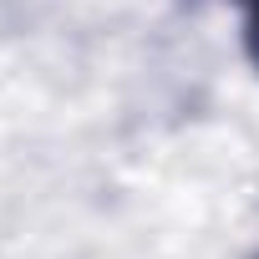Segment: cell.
Returning a JSON list of instances; mask_svg holds the SVG:
<instances>
[{
    "instance_id": "cell-1",
    "label": "cell",
    "mask_w": 259,
    "mask_h": 259,
    "mask_svg": "<svg viewBox=\"0 0 259 259\" xmlns=\"http://www.w3.org/2000/svg\"><path fill=\"white\" fill-rule=\"evenodd\" d=\"M244 41H249V56L259 66V0H249V26H244Z\"/></svg>"
}]
</instances>
